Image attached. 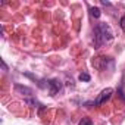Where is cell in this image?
Masks as SVG:
<instances>
[{
  "instance_id": "obj_1",
  "label": "cell",
  "mask_w": 125,
  "mask_h": 125,
  "mask_svg": "<svg viewBox=\"0 0 125 125\" xmlns=\"http://www.w3.org/2000/svg\"><path fill=\"white\" fill-rule=\"evenodd\" d=\"M113 38V34L109 28V25H106L104 22H100L96 25L94 28V35H93V44L96 49H100L103 44L110 43Z\"/></svg>"
},
{
  "instance_id": "obj_2",
  "label": "cell",
  "mask_w": 125,
  "mask_h": 125,
  "mask_svg": "<svg viewBox=\"0 0 125 125\" xmlns=\"http://www.w3.org/2000/svg\"><path fill=\"white\" fill-rule=\"evenodd\" d=\"M107 63L109 65H113V62H112L110 57H106V56H99V57H94V60H93V66L97 68V69H100V71L106 69L107 68Z\"/></svg>"
},
{
  "instance_id": "obj_3",
  "label": "cell",
  "mask_w": 125,
  "mask_h": 125,
  "mask_svg": "<svg viewBox=\"0 0 125 125\" xmlns=\"http://www.w3.org/2000/svg\"><path fill=\"white\" fill-rule=\"evenodd\" d=\"M112 94H113V90H112V88H104V90L97 96V99L94 100V106H100V104H103L104 102H107V100L112 97Z\"/></svg>"
},
{
  "instance_id": "obj_4",
  "label": "cell",
  "mask_w": 125,
  "mask_h": 125,
  "mask_svg": "<svg viewBox=\"0 0 125 125\" xmlns=\"http://www.w3.org/2000/svg\"><path fill=\"white\" fill-rule=\"evenodd\" d=\"M47 87H49V94L50 96H56L62 90V83L59 80L53 78V80H49L47 81Z\"/></svg>"
},
{
  "instance_id": "obj_5",
  "label": "cell",
  "mask_w": 125,
  "mask_h": 125,
  "mask_svg": "<svg viewBox=\"0 0 125 125\" xmlns=\"http://www.w3.org/2000/svg\"><path fill=\"white\" fill-rule=\"evenodd\" d=\"M15 88H16L18 91H21L22 94H24V93H27V96H31V94H32V90H31V88H28V87H22V85H19V84H18Z\"/></svg>"
},
{
  "instance_id": "obj_6",
  "label": "cell",
  "mask_w": 125,
  "mask_h": 125,
  "mask_svg": "<svg viewBox=\"0 0 125 125\" xmlns=\"http://www.w3.org/2000/svg\"><path fill=\"white\" fill-rule=\"evenodd\" d=\"M90 15L93 16V18H100V9L99 8H90Z\"/></svg>"
},
{
  "instance_id": "obj_7",
  "label": "cell",
  "mask_w": 125,
  "mask_h": 125,
  "mask_svg": "<svg viewBox=\"0 0 125 125\" xmlns=\"http://www.w3.org/2000/svg\"><path fill=\"white\" fill-rule=\"evenodd\" d=\"M78 125H93V121H91L90 118H83Z\"/></svg>"
},
{
  "instance_id": "obj_8",
  "label": "cell",
  "mask_w": 125,
  "mask_h": 125,
  "mask_svg": "<svg viewBox=\"0 0 125 125\" xmlns=\"http://www.w3.org/2000/svg\"><path fill=\"white\" fill-rule=\"evenodd\" d=\"M80 81H90V75L88 74H85V72H83V74H80Z\"/></svg>"
},
{
  "instance_id": "obj_9",
  "label": "cell",
  "mask_w": 125,
  "mask_h": 125,
  "mask_svg": "<svg viewBox=\"0 0 125 125\" xmlns=\"http://www.w3.org/2000/svg\"><path fill=\"white\" fill-rule=\"evenodd\" d=\"M119 25H121V28H122V31L125 32V15L121 18V21H119Z\"/></svg>"
},
{
  "instance_id": "obj_10",
  "label": "cell",
  "mask_w": 125,
  "mask_h": 125,
  "mask_svg": "<svg viewBox=\"0 0 125 125\" xmlns=\"http://www.w3.org/2000/svg\"><path fill=\"white\" fill-rule=\"evenodd\" d=\"M2 65H3V71H8V66H6V63H5L3 60H2Z\"/></svg>"
}]
</instances>
